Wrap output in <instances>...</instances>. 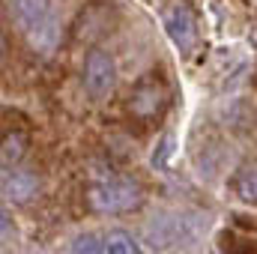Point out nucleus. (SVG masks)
Segmentation results:
<instances>
[{
    "label": "nucleus",
    "instance_id": "f257e3e1",
    "mask_svg": "<svg viewBox=\"0 0 257 254\" xmlns=\"http://www.w3.org/2000/svg\"><path fill=\"white\" fill-rule=\"evenodd\" d=\"M9 12L36 51L48 54L57 45V21L48 0H9Z\"/></svg>",
    "mask_w": 257,
    "mask_h": 254
},
{
    "label": "nucleus",
    "instance_id": "f03ea898",
    "mask_svg": "<svg viewBox=\"0 0 257 254\" xmlns=\"http://www.w3.org/2000/svg\"><path fill=\"white\" fill-rule=\"evenodd\" d=\"M141 203V191L135 183H128L123 177H108L99 180L90 189V206L96 212H123Z\"/></svg>",
    "mask_w": 257,
    "mask_h": 254
},
{
    "label": "nucleus",
    "instance_id": "7ed1b4c3",
    "mask_svg": "<svg viewBox=\"0 0 257 254\" xmlns=\"http://www.w3.org/2000/svg\"><path fill=\"white\" fill-rule=\"evenodd\" d=\"M84 90L93 96V99H105L114 93V84H117V66L111 60V54H105L102 48H93L84 60Z\"/></svg>",
    "mask_w": 257,
    "mask_h": 254
},
{
    "label": "nucleus",
    "instance_id": "20e7f679",
    "mask_svg": "<svg viewBox=\"0 0 257 254\" xmlns=\"http://www.w3.org/2000/svg\"><path fill=\"white\" fill-rule=\"evenodd\" d=\"M165 27H168V36L174 39V45L180 51H192L194 48V42H197V24H194V15L186 3H174L165 12Z\"/></svg>",
    "mask_w": 257,
    "mask_h": 254
},
{
    "label": "nucleus",
    "instance_id": "39448f33",
    "mask_svg": "<svg viewBox=\"0 0 257 254\" xmlns=\"http://www.w3.org/2000/svg\"><path fill=\"white\" fill-rule=\"evenodd\" d=\"M3 189H6L9 200H27L30 191L36 189V183H33V177H27V174H9V168H6L3 171Z\"/></svg>",
    "mask_w": 257,
    "mask_h": 254
},
{
    "label": "nucleus",
    "instance_id": "423d86ee",
    "mask_svg": "<svg viewBox=\"0 0 257 254\" xmlns=\"http://www.w3.org/2000/svg\"><path fill=\"white\" fill-rule=\"evenodd\" d=\"M233 189H236V194H239L242 200L257 203V165H248V168H242V171L236 174Z\"/></svg>",
    "mask_w": 257,
    "mask_h": 254
},
{
    "label": "nucleus",
    "instance_id": "0eeeda50",
    "mask_svg": "<svg viewBox=\"0 0 257 254\" xmlns=\"http://www.w3.org/2000/svg\"><path fill=\"white\" fill-rule=\"evenodd\" d=\"M102 245H105V254H141L138 245H135V239L128 236L126 230H111Z\"/></svg>",
    "mask_w": 257,
    "mask_h": 254
},
{
    "label": "nucleus",
    "instance_id": "6e6552de",
    "mask_svg": "<svg viewBox=\"0 0 257 254\" xmlns=\"http://www.w3.org/2000/svg\"><path fill=\"white\" fill-rule=\"evenodd\" d=\"M24 141H27V138H24L21 132H12V135L6 132V138H3V153H0L6 168H9V165H15V162L21 159V153L27 150V144H24Z\"/></svg>",
    "mask_w": 257,
    "mask_h": 254
},
{
    "label": "nucleus",
    "instance_id": "1a4fd4ad",
    "mask_svg": "<svg viewBox=\"0 0 257 254\" xmlns=\"http://www.w3.org/2000/svg\"><path fill=\"white\" fill-rule=\"evenodd\" d=\"M221 245L227 254H257V239H245V236H224Z\"/></svg>",
    "mask_w": 257,
    "mask_h": 254
},
{
    "label": "nucleus",
    "instance_id": "9d476101",
    "mask_svg": "<svg viewBox=\"0 0 257 254\" xmlns=\"http://www.w3.org/2000/svg\"><path fill=\"white\" fill-rule=\"evenodd\" d=\"M69 254H105V245H102L96 236L84 233V236H78V239L72 242V251Z\"/></svg>",
    "mask_w": 257,
    "mask_h": 254
}]
</instances>
